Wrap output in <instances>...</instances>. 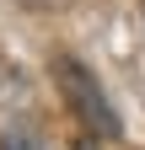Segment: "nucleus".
I'll list each match as a JSON object with an SVG mask.
<instances>
[{"instance_id": "nucleus-1", "label": "nucleus", "mask_w": 145, "mask_h": 150, "mask_svg": "<svg viewBox=\"0 0 145 150\" xmlns=\"http://www.w3.org/2000/svg\"><path fill=\"white\" fill-rule=\"evenodd\" d=\"M54 81H59V91L70 97V107L81 112L86 129H97L102 139H118V134H124V123H118L113 102H107V91L97 86V75L86 70V64H75V59H54Z\"/></svg>"}, {"instance_id": "nucleus-2", "label": "nucleus", "mask_w": 145, "mask_h": 150, "mask_svg": "<svg viewBox=\"0 0 145 150\" xmlns=\"http://www.w3.org/2000/svg\"><path fill=\"white\" fill-rule=\"evenodd\" d=\"M0 150H43V139L32 134V129H6V134H0Z\"/></svg>"}]
</instances>
